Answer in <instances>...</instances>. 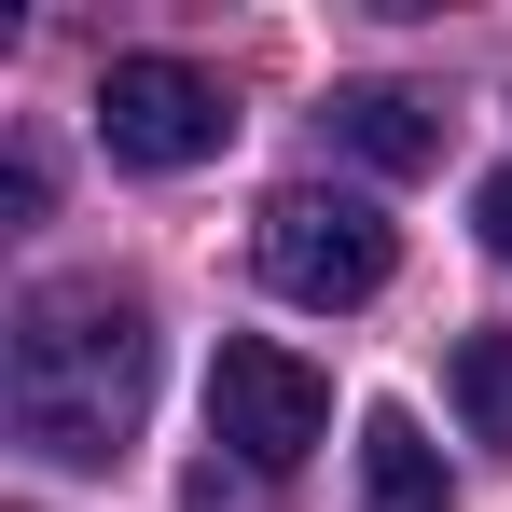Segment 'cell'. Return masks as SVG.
Returning <instances> with one entry per match:
<instances>
[{
  "label": "cell",
  "instance_id": "6da1fadb",
  "mask_svg": "<svg viewBox=\"0 0 512 512\" xmlns=\"http://www.w3.org/2000/svg\"><path fill=\"white\" fill-rule=\"evenodd\" d=\"M139 402H153V319H139V291L56 277V291L14 305V333H0V416H14L28 457L111 471L125 429H139Z\"/></svg>",
  "mask_w": 512,
  "mask_h": 512
},
{
  "label": "cell",
  "instance_id": "7a4b0ae2",
  "mask_svg": "<svg viewBox=\"0 0 512 512\" xmlns=\"http://www.w3.org/2000/svg\"><path fill=\"white\" fill-rule=\"evenodd\" d=\"M250 263H263V291H277V305L346 319V305H374V291H388L402 236H388V208H374V194H319V180H291V194H263Z\"/></svg>",
  "mask_w": 512,
  "mask_h": 512
},
{
  "label": "cell",
  "instance_id": "3957f363",
  "mask_svg": "<svg viewBox=\"0 0 512 512\" xmlns=\"http://www.w3.org/2000/svg\"><path fill=\"white\" fill-rule=\"evenodd\" d=\"M319 429H333V374H319L305 346L222 333V360H208V443H222L236 471H305Z\"/></svg>",
  "mask_w": 512,
  "mask_h": 512
},
{
  "label": "cell",
  "instance_id": "277c9868",
  "mask_svg": "<svg viewBox=\"0 0 512 512\" xmlns=\"http://www.w3.org/2000/svg\"><path fill=\"white\" fill-rule=\"evenodd\" d=\"M97 139H111V167H208L222 139H236V111H222V84L194 70V56H111L97 70Z\"/></svg>",
  "mask_w": 512,
  "mask_h": 512
},
{
  "label": "cell",
  "instance_id": "5b68a950",
  "mask_svg": "<svg viewBox=\"0 0 512 512\" xmlns=\"http://www.w3.org/2000/svg\"><path fill=\"white\" fill-rule=\"evenodd\" d=\"M319 125H333L346 153L374 180H416V167H443V111H429L416 84H333L319 97Z\"/></svg>",
  "mask_w": 512,
  "mask_h": 512
},
{
  "label": "cell",
  "instance_id": "8992f818",
  "mask_svg": "<svg viewBox=\"0 0 512 512\" xmlns=\"http://www.w3.org/2000/svg\"><path fill=\"white\" fill-rule=\"evenodd\" d=\"M360 512H443V443H429V416H402V402L360 416Z\"/></svg>",
  "mask_w": 512,
  "mask_h": 512
},
{
  "label": "cell",
  "instance_id": "52a82bcc",
  "mask_svg": "<svg viewBox=\"0 0 512 512\" xmlns=\"http://www.w3.org/2000/svg\"><path fill=\"white\" fill-rule=\"evenodd\" d=\"M443 388H457V416H471V443H485V457H512V333H457V360H443Z\"/></svg>",
  "mask_w": 512,
  "mask_h": 512
},
{
  "label": "cell",
  "instance_id": "ba28073f",
  "mask_svg": "<svg viewBox=\"0 0 512 512\" xmlns=\"http://www.w3.org/2000/svg\"><path fill=\"white\" fill-rule=\"evenodd\" d=\"M263 471H222V457H194V485H180V512H250Z\"/></svg>",
  "mask_w": 512,
  "mask_h": 512
},
{
  "label": "cell",
  "instance_id": "9c48e42d",
  "mask_svg": "<svg viewBox=\"0 0 512 512\" xmlns=\"http://www.w3.org/2000/svg\"><path fill=\"white\" fill-rule=\"evenodd\" d=\"M485 250H499V263H512V167H499V180H485Z\"/></svg>",
  "mask_w": 512,
  "mask_h": 512
}]
</instances>
